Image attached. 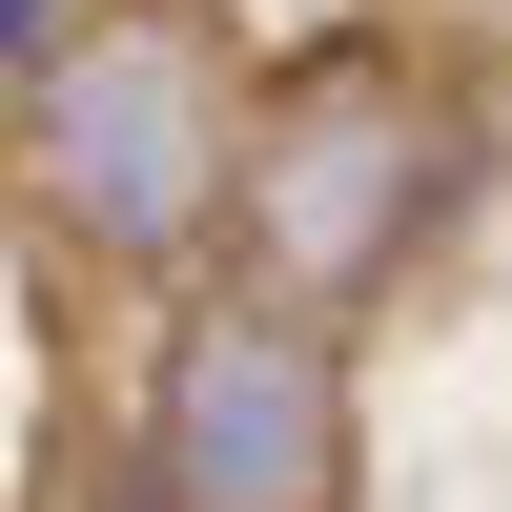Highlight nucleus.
I'll list each match as a JSON object with an SVG mask.
<instances>
[{
  "mask_svg": "<svg viewBox=\"0 0 512 512\" xmlns=\"http://www.w3.org/2000/svg\"><path fill=\"white\" fill-rule=\"evenodd\" d=\"M246 164V62L205 0H82L21 62V185L82 267H185Z\"/></svg>",
  "mask_w": 512,
  "mask_h": 512,
  "instance_id": "f257e3e1",
  "label": "nucleus"
},
{
  "mask_svg": "<svg viewBox=\"0 0 512 512\" xmlns=\"http://www.w3.org/2000/svg\"><path fill=\"white\" fill-rule=\"evenodd\" d=\"M144 472H164V512H349V349H328V308L205 287L144 369Z\"/></svg>",
  "mask_w": 512,
  "mask_h": 512,
  "instance_id": "f03ea898",
  "label": "nucleus"
},
{
  "mask_svg": "<svg viewBox=\"0 0 512 512\" xmlns=\"http://www.w3.org/2000/svg\"><path fill=\"white\" fill-rule=\"evenodd\" d=\"M410 226H431V123H410L390 82H308V103L246 123L205 246H246L267 308H369V287L410 267Z\"/></svg>",
  "mask_w": 512,
  "mask_h": 512,
  "instance_id": "7ed1b4c3",
  "label": "nucleus"
},
{
  "mask_svg": "<svg viewBox=\"0 0 512 512\" xmlns=\"http://www.w3.org/2000/svg\"><path fill=\"white\" fill-rule=\"evenodd\" d=\"M62 21H82V0H0V82H21L41 41H62Z\"/></svg>",
  "mask_w": 512,
  "mask_h": 512,
  "instance_id": "20e7f679",
  "label": "nucleus"
}]
</instances>
